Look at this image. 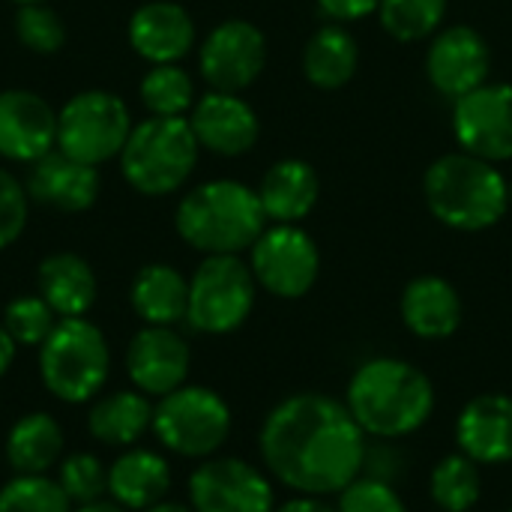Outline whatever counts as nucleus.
I'll return each instance as SVG.
<instances>
[{"instance_id":"nucleus-29","label":"nucleus","mask_w":512,"mask_h":512,"mask_svg":"<svg viewBox=\"0 0 512 512\" xmlns=\"http://www.w3.org/2000/svg\"><path fill=\"white\" fill-rule=\"evenodd\" d=\"M429 495L444 512H471L483 495V471L465 453L444 456L429 474Z\"/></svg>"},{"instance_id":"nucleus-1","label":"nucleus","mask_w":512,"mask_h":512,"mask_svg":"<svg viewBox=\"0 0 512 512\" xmlns=\"http://www.w3.org/2000/svg\"><path fill=\"white\" fill-rule=\"evenodd\" d=\"M264 468L297 495H339L363 468L369 441L348 405L327 393H294L264 420L258 435Z\"/></svg>"},{"instance_id":"nucleus-11","label":"nucleus","mask_w":512,"mask_h":512,"mask_svg":"<svg viewBox=\"0 0 512 512\" xmlns=\"http://www.w3.org/2000/svg\"><path fill=\"white\" fill-rule=\"evenodd\" d=\"M189 507L195 512H273L270 477L243 459H207L189 477Z\"/></svg>"},{"instance_id":"nucleus-6","label":"nucleus","mask_w":512,"mask_h":512,"mask_svg":"<svg viewBox=\"0 0 512 512\" xmlns=\"http://www.w3.org/2000/svg\"><path fill=\"white\" fill-rule=\"evenodd\" d=\"M111 351L105 333L87 318H60L39 345V375L45 390L69 405L90 402L108 381Z\"/></svg>"},{"instance_id":"nucleus-19","label":"nucleus","mask_w":512,"mask_h":512,"mask_svg":"<svg viewBox=\"0 0 512 512\" xmlns=\"http://www.w3.org/2000/svg\"><path fill=\"white\" fill-rule=\"evenodd\" d=\"M27 195L39 204H48L60 213H81L93 207L99 195V174L93 165L66 156L63 150H51L42 159L30 162Z\"/></svg>"},{"instance_id":"nucleus-5","label":"nucleus","mask_w":512,"mask_h":512,"mask_svg":"<svg viewBox=\"0 0 512 512\" xmlns=\"http://www.w3.org/2000/svg\"><path fill=\"white\" fill-rule=\"evenodd\" d=\"M198 138L186 117H147L132 126L120 153L126 183L150 198L177 192L198 162Z\"/></svg>"},{"instance_id":"nucleus-13","label":"nucleus","mask_w":512,"mask_h":512,"mask_svg":"<svg viewBox=\"0 0 512 512\" xmlns=\"http://www.w3.org/2000/svg\"><path fill=\"white\" fill-rule=\"evenodd\" d=\"M267 63L264 33L240 18L222 21L201 45L198 66L204 81L222 93H240L258 81Z\"/></svg>"},{"instance_id":"nucleus-22","label":"nucleus","mask_w":512,"mask_h":512,"mask_svg":"<svg viewBox=\"0 0 512 512\" xmlns=\"http://www.w3.org/2000/svg\"><path fill=\"white\" fill-rule=\"evenodd\" d=\"M402 321L420 339H447L462 324V297L441 276H417L402 291Z\"/></svg>"},{"instance_id":"nucleus-30","label":"nucleus","mask_w":512,"mask_h":512,"mask_svg":"<svg viewBox=\"0 0 512 512\" xmlns=\"http://www.w3.org/2000/svg\"><path fill=\"white\" fill-rule=\"evenodd\" d=\"M141 102L153 117H183L195 105V84L177 63H159L141 78Z\"/></svg>"},{"instance_id":"nucleus-25","label":"nucleus","mask_w":512,"mask_h":512,"mask_svg":"<svg viewBox=\"0 0 512 512\" xmlns=\"http://www.w3.org/2000/svg\"><path fill=\"white\" fill-rule=\"evenodd\" d=\"M129 300L135 315L150 327H174L186 321L189 282L171 264H147L144 270H138Z\"/></svg>"},{"instance_id":"nucleus-12","label":"nucleus","mask_w":512,"mask_h":512,"mask_svg":"<svg viewBox=\"0 0 512 512\" xmlns=\"http://www.w3.org/2000/svg\"><path fill=\"white\" fill-rule=\"evenodd\" d=\"M453 132L465 153L486 162L512 159V84L486 81L468 96L456 99Z\"/></svg>"},{"instance_id":"nucleus-20","label":"nucleus","mask_w":512,"mask_h":512,"mask_svg":"<svg viewBox=\"0 0 512 512\" xmlns=\"http://www.w3.org/2000/svg\"><path fill=\"white\" fill-rule=\"evenodd\" d=\"M129 45L153 66L177 63L195 45V24L180 3L150 0L129 18Z\"/></svg>"},{"instance_id":"nucleus-16","label":"nucleus","mask_w":512,"mask_h":512,"mask_svg":"<svg viewBox=\"0 0 512 512\" xmlns=\"http://www.w3.org/2000/svg\"><path fill=\"white\" fill-rule=\"evenodd\" d=\"M57 147V114L33 90L0 93V156L36 162Z\"/></svg>"},{"instance_id":"nucleus-31","label":"nucleus","mask_w":512,"mask_h":512,"mask_svg":"<svg viewBox=\"0 0 512 512\" xmlns=\"http://www.w3.org/2000/svg\"><path fill=\"white\" fill-rule=\"evenodd\" d=\"M378 15L393 39L417 42L441 27L447 15V0H381Z\"/></svg>"},{"instance_id":"nucleus-9","label":"nucleus","mask_w":512,"mask_h":512,"mask_svg":"<svg viewBox=\"0 0 512 512\" xmlns=\"http://www.w3.org/2000/svg\"><path fill=\"white\" fill-rule=\"evenodd\" d=\"M129 132V108L108 90H84L57 114V150L93 168L120 156Z\"/></svg>"},{"instance_id":"nucleus-2","label":"nucleus","mask_w":512,"mask_h":512,"mask_svg":"<svg viewBox=\"0 0 512 512\" xmlns=\"http://www.w3.org/2000/svg\"><path fill=\"white\" fill-rule=\"evenodd\" d=\"M345 405L366 438L399 441L429 423L435 411V384L408 360L372 357L351 375Z\"/></svg>"},{"instance_id":"nucleus-23","label":"nucleus","mask_w":512,"mask_h":512,"mask_svg":"<svg viewBox=\"0 0 512 512\" xmlns=\"http://www.w3.org/2000/svg\"><path fill=\"white\" fill-rule=\"evenodd\" d=\"M171 468L153 450H126L108 468V498L129 512H144L165 501Z\"/></svg>"},{"instance_id":"nucleus-28","label":"nucleus","mask_w":512,"mask_h":512,"mask_svg":"<svg viewBox=\"0 0 512 512\" xmlns=\"http://www.w3.org/2000/svg\"><path fill=\"white\" fill-rule=\"evenodd\" d=\"M357 63H360L357 39L339 24L321 27L306 42V51H303V72L321 90L345 87L354 78Z\"/></svg>"},{"instance_id":"nucleus-42","label":"nucleus","mask_w":512,"mask_h":512,"mask_svg":"<svg viewBox=\"0 0 512 512\" xmlns=\"http://www.w3.org/2000/svg\"><path fill=\"white\" fill-rule=\"evenodd\" d=\"M144 512H195L192 507H183V504H174V501H162V504H156V507H150V510Z\"/></svg>"},{"instance_id":"nucleus-37","label":"nucleus","mask_w":512,"mask_h":512,"mask_svg":"<svg viewBox=\"0 0 512 512\" xmlns=\"http://www.w3.org/2000/svg\"><path fill=\"white\" fill-rule=\"evenodd\" d=\"M27 225V189L0 168V249L12 246Z\"/></svg>"},{"instance_id":"nucleus-18","label":"nucleus","mask_w":512,"mask_h":512,"mask_svg":"<svg viewBox=\"0 0 512 512\" xmlns=\"http://www.w3.org/2000/svg\"><path fill=\"white\" fill-rule=\"evenodd\" d=\"M189 126L198 144L219 156H240L258 141V114L237 93L210 90L192 105Z\"/></svg>"},{"instance_id":"nucleus-36","label":"nucleus","mask_w":512,"mask_h":512,"mask_svg":"<svg viewBox=\"0 0 512 512\" xmlns=\"http://www.w3.org/2000/svg\"><path fill=\"white\" fill-rule=\"evenodd\" d=\"M339 512H408L402 495L393 489V483L360 474L351 486L339 492Z\"/></svg>"},{"instance_id":"nucleus-14","label":"nucleus","mask_w":512,"mask_h":512,"mask_svg":"<svg viewBox=\"0 0 512 512\" xmlns=\"http://www.w3.org/2000/svg\"><path fill=\"white\" fill-rule=\"evenodd\" d=\"M492 51L480 30L468 24H453L432 39L426 54V72L438 93L462 99L489 81Z\"/></svg>"},{"instance_id":"nucleus-32","label":"nucleus","mask_w":512,"mask_h":512,"mask_svg":"<svg viewBox=\"0 0 512 512\" xmlns=\"http://www.w3.org/2000/svg\"><path fill=\"white\" fill-rule=\"evenodd\" d=\"M0 512H72V501L45 474H15L0 489Z\"/></svg>"},{"instance_id":"nucleus-7","label":"nucleus","mask_w":512,"mask_h":512,"mask_svg":"<svg viewBox=\"0 0 512 512\" xmlns=\"http://www.w3.org/2000/svg\"><path fill=\"white\" fill-rule=\"evenodd\" d=\"M153 435L177 456L210 459L231 435V408L216 390L183 384L153 405Z\"/></svg>"},{"instance_id":"nucleus-45","label":"nucleus","mask_w":512,"mask_h":512,"mask_svg":"<svg viewBox=\"0 0 512 512\" xmlns=\"http://www.w3.org/2000/svg\"><path fill=\"white\" fill-rule=\"evenodd\" d=\"M510 512H512V507H510Z\"/></svg>"},{"instance_id":"nucleus-39","label":"nucleus","mask_w":512,"mask_h":512,"mask_svg":"<svg viewBox=\"0 0 512 512\" xmlns=\"http://www.w3.org/2000/svg\"><path fill=\"white\" fill-rule=\"evenodd\" d=\"M273 512H339L336 507H330L324 498H318V495H297V498H291V501H285V504H276V510Z\"/></svg>"},{"instance_id":"nucleus-33","label":"nucleus","mask_w":512,"mask_h":512,"mask_svg":"<svg viewBox=\"0 0 512 512\" xmlns=\"http://www.w3.org/2000/svg\"><path fill=\"white\" fill-rule=\"evenodd\" d=\"M57 483L72 504H96L108 495V468L93 453H72L60 462Z\"/></svg>"},{"instance_id":"nucleus-3","label":"nucleus","mask_w":512,"mask_h":512,"mask_svg":"<svg viewBox=\"0 0 512 512\" xmlns=\"http://www.w3.org/2000/svg\"><path fill=\"white\" fill-rule=\"evenodd\" d=\"M177 234L207 255H240L264 234L267 216L258 192L237 180H210L183 195L174 216Z\"/></svg>"},{"instance_id":"nucleus-21","label":"nucleus","mask_w":512,"mask_h":512,"mask_svg":"<svg viewBox=\"0 0 512 512\" xmlns=\"http://www.w3.org/2000/svg\"><path fill=\"white\" fill-rule=\"evenodd\" d=\"M258 198H261L267 222L300 225L321 198V180L309 162L282 159L264 174Z\"/></svg>"},{"instance_id":"nucleus-8","label":"nucleus","mask_w":512,"mask_h":512,"mask_svg":"<svg viewBox=\"0 0 512 512\" xmlns=\"http://www.w3.org/2000/svg\"><path fill=\"white\" fill-rule=\"evenodd\" d=\"M252 267L237 255H207L189 279L186 321L207 336H225L246 324L255 306Z\"/></svg>"},{"instance_id":"nucleus-38","label":"nucleus","mask_w":512,"mask_h":512,"mask_svg":"<svg viewBox=\"0 0 512 512\" xmlns=\"http://www.w3.org/2000/svg\"><path fill=\"white\" fill-rule=\"evenodd\" d=\"M381 0H318V6L333 18V21H357L366 18L369 12H378Z\"/></svg>"},{"instance_id":"nucleus-15","label":"nucleus","mask_w":512,"mask_h":512,"mask_svg":"<svg viewBox=\"0 0 512 512\" xmlns=\"http://www.w3.org/2000/svg\"><path fill=\"white\" fill-rule=\"evenodd\" d=\"M192 354L186 339L174 327H144L126 348V372L138 393L168 396L186 384Z\"/></svg>"},{"instance_id":"nucleus-27","label":"nucleus","mask_w":512,"mask_h":512,"mask_svg":"<svg viewBox=\"0 0 512 512\" xmlns=\"http://www.w3.org/2000/svg\"><path fill=\"white\" fill-rule=\"evenodd\" d=\"M60 453L63 429L42 411L18 417L6 435V462L15 474H45L60 462Z\"/></svg>"},{"instance_id":"nucleus-26","label":"nucleus","mask_w":512,"mask_h":512,"mask_svg":"<svg viewBox=\"0 0 512 512\" xmlns=\"http://www.w3.org/2000/svg\"><path fill=\"white\" fill-rule=\"evenodd\" d=\"M87 429L105 447H132L147 429H153V405L138 390H114L93 402Z\"/></svg>"},{"instance_id":"nucleus-10","label":"nucleus","mask_w":512,"mask_h":512,"mask_svg":"<svg viewBox=\"0 0 512 512\" xmlns=\"http://www.w3.org/2000/svg\"><path fill=\"white\" fill-rule=\"evenodd\" d=\"M255 282L282 300H297L312 291L321 273V252L300 225H273L252 243Z\"/></svg>"},{"instance_id":"nucleus-44","label":"nucleus","mask_w":512,"mask_h":512,"mask_svg":"<svg viewBox=\"0 0 512 512\" xmlns=\"http://www.w3.org/2000/svg\"><path fill=\"white\" fill-rule=\"evenodd\" d=\"M510 204H512V186H510Z\"/></svg>"},{"instance_id":"nucleus-40","label":"nucleus","mask_w":512,"mask_h":512,"mask_svg":"<svg viewBox=\"0 0 512 512\" xmlns=\"http://www.w3.org/2000/svg\"><path fill=\"white\" fill-rule=\"evenodd\" d=\"M15 339L6 333V327L0 324V378L9 372V366H12V360H15Z\"/></svg>"},{"instance_id":"nucleus-17","label":"nucleus","mask_w":512,"mask_h":512,"mask_svg":"<svg viewBox=\"0 0 512 512\" xmlns=\"http://www.w3.org/2000/svg\"><path fill=\"white\" fill-rule=\"evenodd\" d=\"M456 444L480 468L512 462V396H474L456 420Z\"/></svg>"},{"instance_id":"nucleus-34","label":"nucleus","mask_w":512,"mask_h":512,"mask_svg":"<svg viewBox=\"0 0 512 512\" xmlns=\"http://www.w3.org/2000/svg\"><path fill=\"white\" fill-rule=\"evenodd\" d=\"M3 327L15 339V345L39 348L57 327V315L39 294L15 297L3 312Z\"/></svg>"},{"instance_id":"nucleus-43","label":"nucleus","mask_w":512,"mask_h":512,"mask_svg":"<svg viewBox=\"0 0 512 512\" xmlns=\"http://www.w3.org/2000/svg\"><path fill=\"white\" fill-rule=\"evenodd\" d=\"M18 3H42V0H18Z\"/></svg>"},{"instance_id":"nucleus-24","label":"nucleus","mask_w":512,"mask_h":512,"mask_svg":"<svg viewBox=\"0 0 512 512\" xmlns=\"http://www.w3.org/2000/svg\"><path fill=\"white\" fill-rule=\"evenodd\" d=\"M39 297L54 309L57 318H84L96 300L93 267L75 252L48 255L36 273Z\"/></svg>"},{"instance_id":"nucleus-35","label":"nucleus","mask_w":512,"mask_h":512,"mask_svg":"<svg viewBox=\"0 0 512 512\" xmlns=\"http://www.w3.org/2000/svg\"><path fill=\"white\" fill-rule=\"evenodd\" d=\"M15 33L36 54H54L66 42V27L60 15L45 3H21L15 15Z\"/></svg>"},{"instance_id":"nucleus-4","label":"nucleus","mask_w":512,"mask_h":512,"mask_svg":"<svg viewBox=\"0 0 512 512\" xmlns=\"http://www.w3.org/2000/svg\"><path fill=\"white\" fill-rule=\"evenodd\" d=\"M423 192L432 216L453 231H486L510 207V186L495 162L465 150L435 159L426 171Z\"/></svg>"},{"instance_id":"nucleus-41","label":"nucleus","mask_w":512,"mask_h":512,"mask_svg":"<svg viewBox=\"0 0 512 512\" xmlns=\"http://www.w3.org/2000/svg\"><path fill=\"white\" fill-rule=\"evenodd\" d=\"M75 512H129L123 510L120 504H114V501H96V504H84V507H78Z\"/></svg>"}]
</instances>
